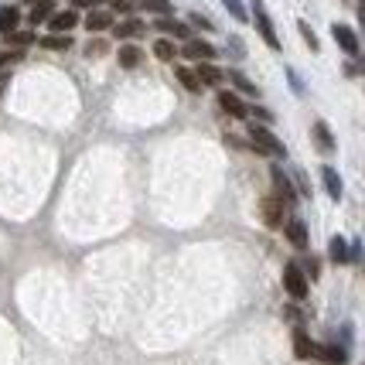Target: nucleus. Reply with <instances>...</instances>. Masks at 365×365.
I'll return each mask as SVG.
<instances>
[{
	"instance_id": "nucleus-20",
	"label": "nucleus",
	"mask_w": 365,
	"mask_h": 365,
	"mask_svg": "<svg viewBox=\"0 0 365 365\" xmlns=\"http://www.w3.org/2000/svg\"><path fill=\"white\" fill-rule=\"evenodd\" d=\"M17 21H21V14H17V7H0V31L11 34L17 28Z\"/></svg>"
},
{
	"instance_id": "nucleus-4",
	"label": "nucleus",
	"mask_w": 365,
	"mask_h": 365,
	"mask_svg": "<svg viewBox=\"0 0 365 365\" xmlns=\"http://www.w3.org/2000/svg\"><path fill=\"white\" fill-rule=\"evenodd\" d=\"M273 198L280 202V205H294L297 202V191H294V185H290V178L280 171V168H273Z\"/></svg>"
},
{
	"instance_id": "nucleus-28",
	"label": "nucleus",
	"mask_w": 365,
	"mask_h": 365,
	"mask_svg": "<svg viewBox=\"0 0 365 365\" xmlns=\"http://www.w3.org/2000/svg\"><path fill=\"white\" fill-rule=\"evenodd\" d=\"M222 4L232 11V17H236V21H246V7H242V0H222Z\"/></svg>"
},
{
	"instance_id": "nucleus-12",
	"label": "nucleus",
	"mask_w": 365,
	"mask_h": 365,
	"mask_svg": "<svg viewBox=\"0 0 365 365\" xmlns=\"http://www.w3.org/2000/svg\"><path fill=\"white\" fill-rule=\"evenodd\" d=\"M328 253H331V263H349V259H355V250H349L345 239H331Z\"/></svg>"
},
{
	"instance_id": "nucleus-23",
	"label": "nucleus",
	"mask_w": 365,
	"mask_h": 365,
	"mask_svg": "<svg viewBox=\"0 0 365 365\" xmlns=\"http://www.w3.org/2000/svg\"><path fill=\"white\" fill-rule=\"evenodd\" d=\"M140 7L143 11H150V14H160V17H168L171 11H175L168 0H140Z\"/></svg>"
},
{
	"instance_id": "nucleus-19",
	"label": "nucleus",
	"mask_w": 365,
	"mask_h": 365,
	"mask_svg": "<svg viewBox=\"0 0 365 365\" xmlns=\"http://www.w3.org/2000/svg\"><path fill=\"white\" fill-rule=\"evenodd\" d=\"M113 31H116V38H140V34H143V21H120Z\"/></svg>"
},
{
	"instance_id": "nucleus-25",
	"label": "nucleus",
	"mask_w": 365,
	"mask_h": 365,
	"mask_svg": "<svg viewBox=\"0 0 365 365\" xmlns=\"http://www.w3.org/2000/svg\"><path fill=\"white\" fill-rule=\"evenodd\" d=\"M154 55H158L160 62H175V45L168 38H160L158 45H154Z\"/></svg>"
},
{
	"instance_id": "nucleus-11",
	"label": "nucleus",
	"mask_w": 365,
	"mask_h": 365,
	"mask_svg": "<svg viewBox=\"0 0 365 365\" xmlns=\"http://www.w3.org/2000/svg\"><path fill=\"white\" fill-rule=\"evenodd\" d=\"M284 229H287V239H290L297 250H304V246H307V225H304L301 219H290Z\"/></svg>"
},
{
	"instance_id": "nucleus-1",
	"label": "nucleus",
	"mask_w": 365,
	"mask_h": 365,
	"mask_svg": "<svg viewBox=\"0 0 365 365\" xmlns=\"http://www.w3.org/2000/svg\"><path fill=\"white\" fill-rule=\"evenodd\" d=\"M250 140H253V147L259 150V154H270V158H284V154H287L284 143L277 140L267 127H256V123H253V127H250Z\"/></svg>"
},
{
	"instance_id": "nucleus-24",
	"label": "nucleus",
	"mask_w": 365,
	"mask_h": 365,
	"mask_svg": "<svg viewBox=\"0 0 365 365\" xmlns=\"http://www.w3.org/2000/svg\"><path fill=\"white\" fill-rule=\"evenodd\" d=\"M314 137H318V147L324 150V154H331L334 150V140H331V133H328V127L324 123H314Z\"/></svg>"
},
{
	"instance_id": "nucleus-18",
	"label": "nucleus",
	"mask_w": 365,
	"mask_h": 365,
	"mask_svg": "<svg viewBox=\"0 0 365 365\" xmlns=\"http://www.w3.org/2000/svg\"><path fill=\"white\" fill-rule=\"evenodd\" d=\"M175 76H178V82H181V86H185L188 93H202V82L195 79V72H191V68H185V65H178V68H175Z\"/></svg>"
},
{
	"instance_id": "nucleus-7",
	"label": "nucleus",
	"mask_w": 365,
	"mask_h": 365,
	"mask_svg": "<svg viewBox=\"0 0 365 365\" xmlns=\"http://www.w3.org/2000/svg\"><path fill=\"white\" fill-rule=\"evenodd\" d=\"M76 24H79V14H76V11H58V14L48 17V28L55 34H68Z\"/></svg>"
},
{
	"instance_id": "nucleus-6",
	"label": "nucleus",
	"mask_w": 365,
	"mask_h": 365,
	"mask_svg": "<svg viewBox=\"0 0 365 365\" xmlns=\"http://www.w3.org/2000/svg\"><path fill=\"white\" fill-rule=\"evenodd\" d=\"M219 106H222L229 116H236V120H246V116H250V106H246L236 93H225V89L219 93Z\"/></svg>"
},
{
	"instance_id": "nucleus-21",
	"label": "nucleus",
	"mask_w": 365,
	"mask_h": 365,
	"mask_svg": "<svg viewBox=\"0 0 365 365\" xmlns=\"http://www.w3.org/2000/svg\"><path fill=\"white\" fill-rule=\"evenodd\" d=\"M314 349H318V345H314V341H311L304 331L294 334V351H297L301 359H311V355H314Z\"/></svg>"
},
{
	"instance_id": "nucleus-13",
	"label": "nucleus",
	"mask_w": 365,
	"mask_h": 365,
	"mask_svg": "<svg viewBox=\"0 0 365 365\" xmlns=\"http://www.w3.org/2000/svg\"><path fill=\"white\" fill-rule=\"evenodd\" d=\"M86 28L89 31H106V28H113V14L110 11H93V14L86 17Z\"/></svg>"
},
{
	"instance_id": "nucleus-10",
	"label": "nucleus",
	"mask_w": 365,
	"mask_h": 365,
	"mask_svg": "<svg viewBox=\"0 0 365 365\" xmlns=\"http://www.w3.org/2000/svg\"><path fill=\"white\" fill-rule=\"evenodd\" d=\"M195 79L202 82V86H219V82H222V72H219L212 62H198V68H195Z\"/></svg>"
},
{
	"instance_id": "nucleus-5",
	"label": "nucleus",
	"mask_w": 365,
	"mask_h": 365,
	"mask_svg": "<svg viewBox=\"0 0 365 365\" xmlns=\"http://www.w3.org/2000/svg\"><path fill=\"white\" fill-rule=\"evenodd\" d=\"M331 34H334V41H338V48H341L345 55H359V38H355V31H351L349 24H334Z\"/></svg>"
},
{
	"instance_id": "nucleus-31",
	"label": "nucleus",
	"mask_w": 365,
	"mask_h": 365,
	"mask_svg": "<svg viewBox=\"0 0 365 365\" xmlns=\"http://www.w3.org/2000/svg\"><path fill=\"white\" fill-rule=\"evenodd\" d=\"M103 51H106V41H93V45L86 48V55H89V58H93V55H103Z\"/></svg>"
},
{
	"instance_id": "nucleus-27",
	"label": "nucleus",
	"mask_w": 365,
	"mask_h": 365,
	"mask_svg": "<svg viewBox=\"0 0 365 365\" xmlns=\"http://www.w3.org/2000/svg\"><path fill=\"white\" fill-rule=\"evenodd\" d=\"M229 79L236 82V86H239V89H242V93H246V96H259V89H256V86H253V82H250V79H246L242 72H229Z\"/></svg>"
},
{
	"instance_id": "nucleus-2",
	"label": "nucleus",
	"mask_w": 365,
	"mask_h": 365,
	"mask_svg": "<svg viewBox=\"0 0 365 365\" xmlns=\"http://www.w3.org/2000/svg\"><path fill=\"white\" fill-rule=\"evenodd\" d=\"M253 21H256L259 38H263L270 48H280V38L273 31V21H270V14H267V4H263V0H253Z\"/></svg>"
},
{
	"instance_id": "nucleus-8",
	"label": "nucleus",
	"mask_w": 365,
	"mask_h": 365,
	"mask_svg": "<svg viewBox=\"0 0 365 365\" xmlns=\"http://www.w3.org/2000/svg\"><path fill=\"white\" fill-rule=\"evenodd\" d=\"M185 58H191V62H212V58H215V48L208 45V41L191 38L188 45H185Z\"/></svg>"
},
{
	"instance_id": "nucleus-14",
	"label": "nucleus",
	"mask_w": 365,
	"mask_h": 365,
	"mask_svg": "<svg viewBox=\"0 0 365 365\" xmlns=\"http://www.w3.org/2000/svg\"><path fill=\"white\" fill-rule=\"evenodd\" d=\"M314 355H318V359H324L328 365H345V351L338 349V345H318V349H314Z\"/></svg>"
},
{
	"instance_id": "nucleus-22",
	"label": "nucleus",
	"mask_w": 365,
	"mask_h": 365,
	"mask_svg": "<svg viewBox=\"0 0 365 365\" xmlns=\"http://www.w3.org/2000/svg\"><path fill=\"white\" fill-rule=\"evenodd\" d=\"M158 28L164 34H175V38H188V28H185V24H178V21H171V17H160Z\"/></svg>"
},
{
	"instance_id": "nucleus-34",
	"label": "nucleus",
	"mask_w": 365,
	"mask_h": 365,
	"mask_svg": "<svg viewBox=\"0 0 365 365\" xmlns=\"http://www.w3.org/2000/svg\"><path fill=\"white\" fill-rule=\"evenodd\" d=\"M96 4H103V0H76V7H96Z\"/></svg>"
},
{
	"instance_id": "nucleus-3",
	"label": "nucleus",
	"mask_w": 365,
	"mask_h": 365,
	"mask_svg": "<svg viewBox=\"0 0 365 365\" xmlns=\"http://www.w3.org/2000/svg\"><path fill=\"white\" fill-rule=\"evenodd\" d=\"M284 287L294 301H304L307 297V273L297 267V263H287L284 267Z\"/></svg>"
},
{
	"instance_id": "nucleus-9",
	"label": "nucleus",
	"mask_w": 365,
	"mask_h": 365,
	"mask_svg": "<svg viewBox=\"0 0 365 365\" xmlns=\"http://www.w3.org/2000/svg\"><path fill=\"white\" fill-rule=\"evenodd\" d=\"M263 219H267L270 229H280V225H284V205H280L277 198H267V202H263Z\"/></svg>"
},
{
	"instance_id": "nucleus-32",
	"label": "nucleus",
	"mask_w": 365,
	"mask_h": 365,
	"mask_svg": "<svg viewBox=\"0 0 365 365\" xmlns=\"http://www.w3.org/2000/svg\"><path fill=\"white\" fill-rule=\"evenodd\" d=\"M191 24H195V28H212V21H208V17H202V14H191Z\"/></svg>"
},
{
	"instance_id": "nucleus-29",
	"label": "nucleus",
	"mask_w": 365,
	"mask_h": 365,
	"mask_svg": "<svg viewBox=\"0 0 365 365\" xmlns=\"http://www.w3.org/2000/svg\"><path fill=\"white\" fill-rule=\"evenodd\" d=\"M7 45H31V34H24V31H11V34H7Z\"/></svg>"
},
{
	"instance_id": "nucleus-16",
	"label": "nucleus",
	"mask_w": 365,
	"mask_h": 365,
	"mask_svg": "<svg viewBox=\"0 0 365 365\" xmlns=\"http://www.w3.org/2000/svg\"><path fill=\"white\" fill-rule=\"evenodd\" d=\"M140 62H143V51L137 45H123V48H120V65H123V68H137Z\"/></svg>"
},
{
	"instance_id": "nucleus-30",
	"label": "nucleus",
	"mask_w": 365,
	"mask_h": 365,
	"mask_svg": "<svg viewBox=\"0 0 365 365\" xmlns=\"http://www.w3.org/2000/svg\"><path fill=\"white\" fill-rule=\"evenodd\" d=\"M301 34H304V41L311 45V51H318V38H314V31H311V28H307L304 21H301Z\"/></svg>"
},
{
	"instance_id": "nucleus-33",
	"label": "nucleus",
	"mask_w": 365,
	"mask_h": 365,
	"mask_svg": "<svg viewBox=\"0 0 365 365\" xmlns=\"http://www.w3.org/2000/svg\"><path fill=\"white\" fill-rule=\"evenodd\" d=\"M113 7H116V11H120V14H130V11H133V7H130L127 0H113Z\"/></svg>"
},
{
	"instance_id": "nucleus-17",
	"label": "nucleus",
	"mask_w": 365,
	"mask_h": 365,
	"mask_svg": "<svg viewBox=\"0 0 365 365\" xmlns=\"http://www.w3.org/2000/svg\"><path fill=\"white\" fill-rule=\"evenodd\" d=\"M321 178H324L328 195H331V198H341V178H338V171H334V168H321Z\"/></svg>"
},
{
	"instance_id": "nucleus-26",
	"label": "nucleus",
	"mask_w": 365,
	"mask_h": 365,
	"mask_svg": "<svg viewBox=\"0 0 365 365\" xmlns=\"http://www.w3.org/2000/svg\"><path fill=\"white\" fill-rule=\"evenodd\" d=\"M41 45L51 48V51H62V48L72 45V38L68 34H51V38H41Z\"/></svg>"
},
{
	"instance_id": "nucleus-15",
	"label": "nucleus",
	"mask_w": 365,
	"mask_h": 365,
	"mask_svg": "<svg viewBox=\"0 0 365 365\" xmlns=\"http://www.w3.org/2000/svg\"><path fill=\"white\" fill-rule=\"evenodd\" d=\"M51 14H55V4H51V0H34L28 21H31V24H41V21H48Z\"/></svg>"
}]
</instances>
